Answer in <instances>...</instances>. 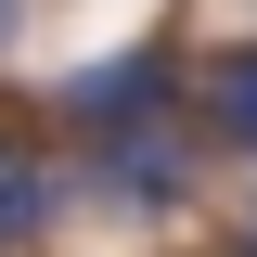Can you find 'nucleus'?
Returning a JSON list of instances; mask_svg holds the SVG:
<instances>
[{"mask_svg":"<svg viewBox=\"0 0 257 257\" xmlns=\"http://www.w3.org/2000/svg\"><path fill=\"white\" fill-rule=\"evenodd\" d=\"M90 193L116 219H180L193 206V103L180 116H142V128H103L90 142Z\"/></svg>","mask_w":257,"mask_h":257,"instance_id":"1","label":"nucleus"},{"mask_svg":"<svg viewBox=\"0 0 257 257\" xmlns=\"http://www.w3.org/2000/svg\"><path fill=\"white\" fill-rule=\"evenodd\" d=\"M180 52H167V39H142V52H116V64H77V77H64L52 90V116L77 128V142H103V128H142V116H180Z\"/></svg>","mask_w":257,"mask_h":257,"instance_id":"2","label":"nucleus"},{"mask_svg":"<svg viewBox=\"0 0 257 257\" xmlns=\"http://www.w3.org/2000/svg\"><path fill=\"white\" fill-rule=\"evenodd\" d=\"M64 219V155L26 142V128H0V244H39Z\"/></svg>","mask_w":257,"mask_h":257,"instance_id":"3","label":"nucleus"},{"mask_svg":"<svg viewBox=\"0 0 257 257\" xmlns=\"http://www.w3.org/2000/svg\"><path fill=\"white\" fill-rule=\"evenodd\" d=\"M180 103H206V142H231V155H257V39H231L206 77H193Z\"/></svg>","mask_w":257,"mask_h":257,"instance_id":"4","label":"nucleus"},{"mask_svg":"<svg viewBox=\"0 0 257 257\" xmlns=\"http://www.w3.org/2000/svg\"><path fill=\"white\" fill-rule=\"evenodd\" d=\"M13 26H26V0H0V52H13Z\"/></svg>","mask_w":257,"mask_h":257,"instance_id":"5","label":"nucleus"},{"mask_svg":"<svg viewBox=\"0 0 257 257\" xmlns=\"http://www.w3.org/2000/svg\"><path fill=\"white\" fill-rule=\"evenodd\" d=\"M244 257H257V206H244Z\"/></svg>","mask_w":257,"mask_h":257,"instance_id":"6","label":"nucleus"}]
</instances>
